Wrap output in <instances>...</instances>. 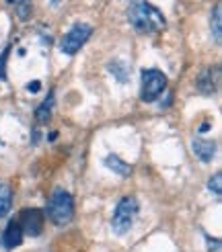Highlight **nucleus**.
I'll use <instances>...</instances> for the list:
<instances>
[{
	"mask_svg": "<svg viewBox=\"0 0 222 252\" xmlns=\"http://www.w3.org/2000/svg\"><path fill=\"white\" fill-rule=\"evenodd\" d=\"M128 23L142 35H156L167 27L165 15L146 0H136L128 8Z\"/></svg>",
	"mask_w": 222,
	"mask_h": 252,
	"instance_id": "f257e3e1",
	"label": "nucleus"
},
{
	"mask_svg": "<svg viewBox=\"0 0 222 252\" xmlns=\"http://www.w3.org/2000/svg\"><path fill=\"white\" fill-rule=\"evenodd\" d=\"M47 218L56 225H66L74 218V199L64 189H56L47 201Z\"/></svg>",
	"mask_w": 222,
	"mask_h": 252,
	"instance_id": "f03ea898",
	"label": "nucleus"
},
{
	"mask_svg": "<svg viewBox=\"0 0 222 252\" xmlns=\"http://www.w3.org/2000/svg\"><path fill=\"white\" fill-rule=\"evenodd\" d=\"M136 216H138V201L130 195L123 197L113 211V218H111V230L117 236L128 234L136 221Z\"/></svg>",
	"mask_w": 222,
	"mask_h": 252,
	"instance_id": "7ed1b4c3",
	"label": "nucleus"
},
{
	"mask_svg": "<svg viewBox=\"0 0 222 252\" xmlns=\"http://www.w3.org/2000/svg\"><path fill=\"white\" fill-rule=\"evenodd\" d=\"M91 35H93V27H91V25H86V23H76V25H72V29H70L64 37H62V41H60L62 54L74 56L86 41L91 39Z\"/></svg>",
	"mask_w": 222,
	"mask_h": 252,
	"instance_id": "20e7f679",
	"label": "nucleus"
},
{
	"mask_svg": "<svg viewBox=\"0 0 222 252\" xmlns=\"http://www.w3.org/2000/svg\"><path fill=\"white\" fill-rule=\"evenodd\" d=\"M167 88V76L160 70H144L142 72V91H140V98L144 103H152L160 94L165 93Z\"/></svg>",
	"mask_w": 222,
	"mask_h": 252,
	"instance_id": "39448f33",
	"label": "nucleus"
},
{
	"mask_svg": "<svg viewBox=\"0 0 222 252\" xmlns=\"http://www.w3.org/2000/svg\"><path fill=\"white\" fill-rule=\"evenodd\" d=\"M19 225H21L23 234L33 236V238L39 236L43 232V225H45V213L41 209H23Z\"/></svg>",
	"mask_w": 222,
	"mask_h": 252,
	"instance_id": "423d86ee",
	"label": "nucleus"
},
{
	"mask_svg": "<svg viewBox=\"0 0 222 252\" xmlns=\"http://www.w3.org/2000/svg\"><path fill=\"white\" fill-rule=\"evenodd\" d=\"M218 68H208L202 76H200V80H197V91L200 93H204V94H212V93H216V88H218Z\"/></svg>",
	"mask_w": 222,
	"mask_h": 252,
	"instance_id": "0eeeda50",
	"label": "nucleus"
},
{
	"mask_svg": "<svg viewBox=\"0 0 222 252\" xmlns=\"http://www.w3.org/2000/svg\"><path fill=\"white\" fill-rule=\"evenodd\" d=\"M191 150L202 162H206V164L208 162H212L214 156H216V144L208 142V140H193L191 142Z\"/></svg>",
	"mask_w": 222,
	"mask_h": 252,
	"instance_id": "6e6552de",
	"label": "nucleus"
},
{
	"mask_svg": "<svg viewBox=\"0 0 222 252\" xmlns=\"http://www.w3.org/2000/svg\"><path fill=\"white\" fill-rule=\"evenodd\" d=\"M2 242L6 248H15L23 242V230H21V225L19 221H10L6 225V230H4V236H2Z\"/></svg>",
	"mask_w": 222,
	"mask_h": 252,
	"instance_id": "1a4fd4ad",
	"label": "nucleus"
},
{
	"mask_svg": "<svg viewBox=\"0 0 222 252\" xmlns=\"http://www.w3.org/2000/svg\"><path fill=\"white\" fill-rule=\"evenodd\" d=\"M105 166H107L109 170L117 172L119 176H130V174H132V166L128 164V162H123L119 156H115V154H109V156L105 158Z\"/></svg>",
	"mask_w": 222,
	"mask_h": 252,
	"instance_id": "9d476101",
	"label": "nucleus"
},
{
	"mask_svg": "<svg viewBox=\"0 0 222 252\" xmlns=\"http://www.w3.org/2000/svg\"><path fill=\"white\" fill-rule=\"evenodd\" d=\"M52 109H54V93H49L47 100H43L41 107H37L35 111V119L39 125H45L49 119H52Z\"/></svg>",
	"mask_w": 222,
	"mask_h": 252,
	"instance_id": "9b49d317",
	"label": "nucleus"
},
{
	"mask_svg": "<svg viewBox=\"0 0 222 252\" xmlns=\"http://www.w3.org/2000/svg\"><path fill=\"white\" fill-rule=\"evenodd\" d=\"M10 207H12V189L4 183H0V218L8 216Z\"/></svg>",
	"mask_w": 222,
	"mask_h": 252,
	"instance_id": "f8f14e48",
	"label": "nucleus"
},
{
	"mask_svg": "<svg viewBox=\"0 0 222 252\" xmlns=\"http://www.w3.org/2000/svg\"><path fill=\"white\" fill-rule=\"evenodd\" d=\"M109 72L115 76V80L119 82V84H126L128 80H130V68L123 64V62H119V60H115V62H109Z\"/></svg>",
	"mask_w": 222,
	"mask_h": 252,
	"instance_id": "ddd939ff",
	"label": "nucleus"
},
{
	"mask_svg": "<svg viewBox=\"0 0 222 252\" xmlns=\"http://www.w3.org/2000/svg\"><path fill=\"white\" fill-rule=\"evenodd\" d=\"M222 6L216 4L214 10H212V15H210V27H212V33H214V39L220 41V37H222Z\"/></svg>",
	"mask_w": 222,
	"mask_h": 252,
	"instance_id": "4468645a",
	"label": "nucleus"
},
{
	"mask_svg": "<svg viewBox=\"0 0 222 252\" xmlns=\"http://www.w3.org/2000/svg\"><path fill=\"white\" fill-rule=\"evenodd\" d=\"M12 4H15L17 8V15L21 21H27L31 17V12H33V4H31V0H10Z\"/></svg>",
	"mask_w": 222,
	"mask_h": 252,
	"instance_id": "2eb2a0df",
	"label": "nucleus"
},
{
	"mask_svg": "<svg viewBox=\"0 0 222 252\" xmlns=\"http://www.w3.org/2000/svg\"><path fill=\"white\" fill-rule=\"evenodd\" d=\"M208 189L212 191L216 197H220L222 195V174L220 172H216L212 179H210V183H208Z\"/></svg>",
	"mask_w": 222,
	"mask_h": 252,
	"instance_id": "dca6fc26",
	"label": "nucleus"
},
{
	"mask_svg": "<svg viewBox=\"0 0 222 252\" xmlns=\"http://www.w3.org/2000/svg\"><path fill=\"white\" fill-rule=\"evenodd\" d=\"M8 54H10V47H6L2 56H0V80H6V60H8Z\"/></svg>",
	"mask_w": 222,
	"mask_h": 252,
	"instance_id": "f3484780",
	"label": "nucleus"
},
{
	"mask_svg": "<svg viewBox=\"0 0 222 252\" xmlns=\"http://www.w3.org/2000/svg\"><path fill=\"white\" fill-rule=\"evenodd\" d=\"M27 88H29V91H31V93H37V91H39V82H37V80H35V82H33V84H29Z\"/></svg>",
	"mask_w": 222,
	"mask_h": 252,
	"instance_id": "a211bd4d",
	"label": "nucleus"
},
{
	"mask_svg": "<svg viewBox=\"0 0 222 252\" xmlns=\"http://www.w3.org/2000/svg\"><path fill=\"white\" fill-rule=\"evenodd\" d=\"M214 252H222V248H220V246H216V248H214Z\"/></svg>",
	"mask_w": 222,
	"mask_h": 252,
	"instance_id": "6ab92c4d",
	"label": "nucleus"
}]
</instances>
